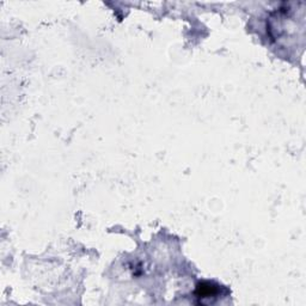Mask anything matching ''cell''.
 Instances as JSON below:
<instances>
[{
    "label": "cell",
    "instance_id": "1",
    "mask_svg": "<svg viewBox=\"0 0 306 306\" xmlns=\"http://www.w3.org/2000/svg\"><path fill=\"white\" fill-rule=\"evenodd\" d=\"M219 286L214 285L213 282H202L197 286L196 289V297L201 300L211 299V298H215L219 293Z\"/></svg>",
    "mask_w": 306,
    "mask_h": 306
}]
</instances>
